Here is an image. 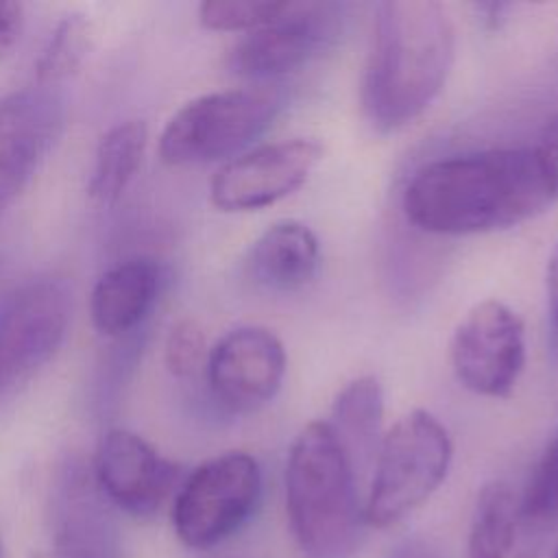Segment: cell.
I'll list each match as a JSON object with an SVG mask.
<instances>
[{
    "label": "cell",
    "instance_id": "obj_1",
    "mask_svg": "<svg viewBox=\"0 0 558 558\" xmlns=\"http://www.w3.org/2000/svg\"><path fill=\"white\" fill-rule=\"evenodd\" d=\"M556 201V166L538 146H517L425 163L403 192V211L421 231L473 235L517 227Z\"/></svg>",
    "mask_w": 558,
    "mask_h": 558
},
{
    "label": "cell",
    "instance_id": "obj_2",
    "mask_svg": "<svg viewBox=\"0 0 558 558\" xmlns=\"http://www.w3.org/2000/svg\"><path fill=\"white\" fill-rule=\"evenodd\" d=\"M453 52V24L440 2H379L362 83L368 122L395 131L423 116L449 76Z\"/></svg>",
    "mask_w": 558,
    "mask_h": 558
},
{
    "label": "cell",
    "instance_id": "obj_3",
    "mask_svg": "<svg viewBox=\"0 0 558 558\" xmlns=\"http://www.w3.org/2000/svg\"><path fill=\"white\" fill-rule=\"evenodd\" d=\"M292 534L312 558H347L357 547L360 510L353 464L327 421L307 423L286 462Z\"/></svg>",
    "mask_w": 558,
    "mask_h": 558
},
{
    "label": "cell",
    "instance_id": "obj_4",
    "mask_svg": "<svg viewBox=\"0 0 558 558\" xmlns=\"http://www.w3.org/2000/svg\"><path fill=\"white\" fill-rule=\"evenodd\" d=\"M281 98L268 87H235L196 96L179 107L159 135L168 166L229 161L244 153L275 120Z\"/></svg>",
    "mask_w": 558,
    "mask_h": 558
},
{
    "label": "cell",
    "instance_id": "obj_5",
    "mask_svg": "<svg viewBox=\"0 0 558 558\" xmlns=\"http://www.w3.org/2000/svg\"><path fill=\"white\" fill-rule=\"evenodd\" d=\"M451 456V438L434 414L401 416L379 440L364 521L386 527L403 519L442 484Z\"/></svg>",
    "mask_w": 558,
    "mask_h": 558
},
{
    "label": "cell",
    "instance_id": "obj_6",
    "mask_svg": "<svg viewBox=\"0 0 558 558\" xmlns=\"http://www.w3.org/2000/svg\"><path fill=\"white\" fill-rule=\"evenodd\" d=\"M72 318V288L41 275L0 301V405L15 397L61 349Z\"/></svg>",
    "mask_w": 558,
    "mask_h": 558
},
{
    "label": "cell",
    "instance_id": "obj_7",
    "mask_svg": "<svg viewBox=\"0 0 558 558\" xmlns=\"http://www.w3.org/2000/svg\"><path fill=\"white\" fill-rule=\"evenodd\" d=\"M262 493V473L253 456L229 451L192 471L181 484L172 525L179 541L207 549L238 532L253 514Z\"/></svg>",
    "mask_w": 558,
    "mask_h": 558
},
{
    "label": "cell",
    "instance_id": "obj_8",
    "mask_svg": "<svg viewBox=\"0 0 558 558\" xmlns=\"http://www.w3.org/2000/svg\"><path fill=\"white\" fill-rule=\"evenodd\" d=\"M451 366L458 381L482 397H510L525 366V327L506 303L473 305L451 336Z\"/></svg>",
    "mask_w": 558,
    "mask_h": 558
},
{
    "label": "cell",
    "instance_id": "obj_9",
    "mask_svg": "<svg viewBox=\"0 0 558 558\" xmlns=\"http://www.w3.org/2000/svg\"><path fill=\"white\" fill-rule=\"evenodd\" d=\"M65 116L57 85L33 83L0 94V220L54 150Z\"/></svg>",
    "mask_w": 558,
    "mask_h": 558
},
{
    "label": "cell",
    "instance_id": "obj_10",
    "mask_svg": "<svg viewBox=\"0 0 558 558\" xmlns=\"http://www.w3.org/2000/svg\"><path fill=\"white\" fill-rule=\"evenodd\" d=\"M320 157V144L303 137L244 150L214 172L211 205L220 211H255L275 205L307 181Z\"/></svg>",
    "mask_w": 558,
    "mask_h": 558
},
{
    "label": "cell",
    "instance_id": "obj_11",
    "mask_svg": "<svg viewBox=\"0 0 558 558\" xmlns=\"http://www.w3.org/2000/svg\"><path fill=\"white\" fill-rule=\"evenodd\" d=\"M211 397L231 412H251L281 388L286 375V349L266 327H238L227 331L205 360Z\"/></svg>",
    "mask_w": 558,
    "mask_h": 558
},
{
    "label": "cell",
    "instance_id": "obj_12",
    "mask_svg": "<svg viewBox=\"0 0 558 558\" xmlns=\"http://www.w3.org/2000/svg\"><path fill=\"white\" fill-rule=\"evenodd\" d=\"M338 28V4L288 2L279 20L246 33L229 54L233 74L264 81L301 68Z\"/></svg>",
    "mask_w": 558,
    "mask_h": 558
},
{
    "label": "cell",
    "instance_id": "obj_13",
    "mask_svg": "<svg viewBox=\"0 0 558 558\" xmlns=\"http://www.w3.org/2000/svg\"><path fill=\"white\" fill-rule=\"evenodd\" d=\"M92 475L111 506L148 517L172 493L179 466L135 432L109 429L98 442Z\"/></svg>",
    "mask_w": 558,
    "mask_h": 558
},
{
    "label": "cell",
    "instance_id": "obj_14",
    "mask_svg": "<svg viewBox=\"0 0 558 558\" xmlns=\"http://www.w3.org/2000/svg\"><path fill=\"white\" fill-rule=\"evenodd\" d=\"M94 475L70 471L59 486L50 558H124L120 527Z\"/></svg>",
    "mask_w": 558,
    "mask_h": 558
},
{
    "label": "cell",
    "instance_id": "obj_15",
    "mask_svg": "<svg viewBox=\"0 0 558 558\" xmlns=\"http://www.w3.org/2000/svg\"><path fill=\"white\" fill-rule=\"evenodd\" d=\"M161 266L150 257H129L109 266L94 283L89 316L105 338H122L153 312L161 290Z\"/></svg>",
    "mask_w": 558,
    "mask_h": 558
},
{
    "label": "cell",
    "instance_id": "obj_16",
    "mask_svg": "<svg viewBox=\"0 0 558 558\" xmlns=\"http://www.w3.org/2000/svg\"><path fill=\"white\" fill-rule=\"evenodd\" d=\"M318 262L320 248L312 229L296 220H281L253 242L246 270L262 288L294 290L316 275Z\"/></svg>",
    "mask_w": 558,
    "mask_h": 558
},
{
    "label": "cell",
    "instance_id": "obj_17",
    "mask_svg": "<svg viewBox=\"0 0 558 558\" xmlns=\"http://www.w3.org/2000/svg\"><path fill=\"white\" fill-rule=\"evenodd\" d=\"M146 144L148 129L144 120H122L102 133L87 183V192L96 203L113 205L122 198L142 166Z\"/></svg>",
    "mask_w": 558,
    "mask_h": 558
},
{
    "label": "cell",
    "instance_id": "obj_18",
    "mask_svg": "<svg viewBox=\"0 0 558 558\" xmlns=\"http://www.w3.org/2000/svg\"><path fill=\"white\" fill-rule=\"evenodd\" d=\"M331 418L327 421L342 442L353 469L364 464L379 447V427L384 418V392L373 375L351 379L333 399Z\"/></svg>",
    "mask_w": 558,
    "mask_h": 558
},
{
    "label": "cell",
    "instance_id": "obj_19",
    "mask_svg": "<svg viewBox=\"0 0 558 558\" xmlns=\"http://www.w3.org/2000/svg\"><path fill=\"white\" fill-rule=\"evenodd\" d=\"M519 501L506 482L486 484L475 501L466 558H514Z\"/></svg>",
    "mask_w": 558,
    "mask_h": 558
},
{
    "label": "cell",
    "instance_id": "obj_20",
    "mask_svg": "<svg viewBox=\"0 0 558 558\" xmlns=\"http://www.w3.org/2000/svg\"><path fill=\"white\" fill-rule=\"evenodd\" d=\"M92 50V24L83 13L63 15L35 63V83L59 85L72 76Z\"/></svg>",
    "mask_w": 558,
    "mask_h": 558
},
{
    "label": "cell",
    "instance_id": "obj_21",
    "mask_svg": "<svg viewBox=\"0 0 558 558\" xmlns=\"http://www.w3.org/2000/svg\"><path fill=\"white\" fill-rule=\"evenodd\" d=\"M519 521L534 530L558 527V434L527 482L519 501Z\"/></svg>",
    "mask_w": 558,
    "mask_h": 558
},
{
    "label": "cell",
    "instance_id": "obj_22",
    "mask_svg": "<svg viewBox=\"0 0 558 558\" xmlns=\"http://www.w3.org/2000/svg\"><path fill=\"white\" fill-rule=\"evenodd\" d=\"M283 0H205L198 7V22L220 33H253L281 17Z\"/></svg>",
    "mask_w": 558,
    "mask_h": 558
},
{
    "label": "cell",
    "instance_id": "obj_23",
    "mask_svg": "<svg viewBox=\"0 0 558 558\" xmlns=\"http://www.w3.org/2000/svg\"><path fill=\"white\" fill-rule=\"evenodd\" d=\"M205 353H207L205 336H203V329L198 327L196 320L183 318L177 325H172V329L166 338L163 360H166L168 371L174 377L192 375L203 364Z\"/></svg>",
    "mask_w": 558,
    "mask_h": 558
},
{
    "label": "cell",
    "instance_id": "obj_24",
    "mask_svg": "<svg viewBox=\"0 0 558 558\" xmlns=\"http://www.w3.org/2000/svg\"><path fill=\"white\" fill-rule=\"evenodd\" d=\"M26 20V7L15 0H0V61H4L20 41Z\"/></svg>",
    "mask_w": 558,
    "mask_h": 558
},
{
    "label": "cell",
    "instance_id": "obj_25",
    "mask_svg": "<svg viewBox=\"0 0 558 558\" xmlns=\"http://www.w3.org/2000/svg\"><path fill=\"white\" fill-rule=\"evenodd\" d=\"M386 558H445L436 547H432L427 541H403L395 545Z\"/></svg>",
    "mask_w": 558,
    "mask_h": 558
},
{
    "label": "cell",
    "instance_id": "obj_26",
    "mask_svg": "<svg viewBox=\"0 0 558 558\" xmlns=\"http://www.w3.org/2000/svg\"><path fill=\"white\" fill-rule=\"evenodd\" d=\"M536 146L547 155V159H549V161L556 166V170H558V113L551 116V118L545 122V126H543V131H541V140H538Z\"/></svg>",
    "mask_w": 558,
    "mask_h": 558
},
{
    "label": "cell",
    "instance_id": "obj_27",
    "mask_svg": "<svg viewBox=\"0 0 558 558\" xmlns=\"http://www.w3.org/2000/svg\"><path fill=\"white\" fill-rule=\"evenodd\" d=\"M547 288H549L551 314H554V320L558 323V248L554 251V255H551V259H549V268H547Z\"/></svg>",
    "mask_w": 558,
    "mask_h": 558
},
{
    "label": "cell",
    "instance_id": "obj_28",
    "mask_svg": "<svg viewBox=\"0 0 558 558\" xmlns=\"http://www.w3.org/2000/svg\"><path fill=\"white\" fill-rule=\"evenodd\" d=\"M0 558H2V543H0Z\"/></svg>",
    "mask_w": 558,
    "mask_h": 558
},
{
    "label": "cell",
    "instance_id": "obj_29",
    "mask_svg": "<svg viewBox=\"0 0 558 558\" xmlns=\"http://www.w3.org/2000/svg\"><path fill=\"white\" fill-rule=\"evenodd\" d=\"M554 558H558V549H556V554H554Z\"/></svg>",
    "mask_w": 558,
    "mask_h": 558
}]
</instances>
